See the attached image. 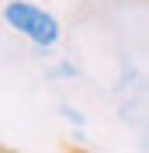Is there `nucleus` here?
<instances>
[{"mask_svg": "<svg viewBox=\"0 0 149 153\" xmlns=\"http://www.w3.org/2000/svg\"><path fill=\"white\" fill-rule=\"evenodd\" d=\"M38 14H42V7H35L31 0H7V7H4V21H7V28H14L18 35H31Z\"/></svg>", "mask_w": 149, "mask_h": 153, "instance_id": "1", "label": "nucleus"}, {"mask_svg": "<svg viewBox=\"0 0 149 153\" xmlns=\"http://www.w3.org/2000/svg\"><path fill=\"white\" fill-rule=\"evenodd\" d=\"M28 38H31V45H35V49H52V45L59 42V38H63V28H59L56 14H49V10H42Z\"/></svg>", "mask_w": 149, "mask_h": 153, "instance_id": "2", "label": "nucleus"}, {"mask_svg": "<svg viewBox=\"0 0 149 153\" xmlns=\"http://www.w3.org/2000/svg\"><path fill=\"white\" fill-rule=\"evenodd\" d=\"M73 73H76V70L69 66V63H59V66H56V76H73Z\"/></svg>", "mask_w": 149, "mask_h": 153, "instance_id": "3", "label": "nucleus"}, {"mask_svg": "<svg viewBox=\"0 0 149 153\" xmlns=\"http://www.w3.org/2000/svg\"><path fill=\"white\" fill-rule=\"evenodd\" d=\"M66 118H73V122H76V125H83V115L76 111V108H66Z\"/></svg>", "mask_w": 149, "mask_h": 153, "instance_id": "4", "label": "nucleus"}]
</instances>
